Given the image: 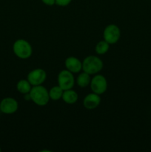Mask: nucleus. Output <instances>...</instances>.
<instances>
[{"mask_svg": "<svg viewBox=\"0 0 151 152\" xmlns=\"http://www.w3.org/2000/svg\"><path fill=\"white\" fill-rule=\"evenodd\" d=\"M30 99L33 103L38 106L43 107L48 104L50 100L49 96V91L42 85L33 86L30 91Z\"/></svg>", "mask_w": 151, "mask_h": 152, "instance_id": "nucleus-1", "label": "nucleus"}, {"mask_svg": "<svg viewBox=\"0 0 151 152\" xmlns=\"http://www.w3.org/2000/svg\"><path fill=\"white\" fill-rule=\"evenodd\" d=\"M103 61L97 56L90 55L82 61V71L90 75L97 74L103 69Z\"/></svg>", "mask_w": 151, "mask_h": 152, "instance_id": "nucleus-2", "label": "nucleus"}, {"mask_svg": "<svg viewBox=\"0 0 151 152\" xmlns=\"http://www.w3.org/2000/svg\"><path fill=\"white\" fill-rule=\"evenodd\" d=\"M13 51L19 59H28L32 56L33 47L26 39H19L13 43Z\"/></svg>", "mask_w": 151, "mask_h": 152, "instance_id": "nucleus-3", "label": "nucleus"}, {"mask_svg": "<svg viewBox=\"0 0 151 152\" xmlns=\"http://www.w3.org/2000/svg\"><path fill=\"white\" fill-rule=\"evenodd\" d=\"M90 86L92 92L102 95L107 90V80L106 77L102 74H95L93 78H91Z\"/></svg>", "mask_w": 151, "mask_h": 152, "instance_id": "nucleus-4", "label": "nucleus"}, {"mask_svg": "<svg viewBox=\"0 0 151 152\" xmlns=\"http://www.w3.org/2000/svg\"><path fill=\"white\" fill-rule=\"evenodd\" d=\"M58 86L64 91L71 89L74 87L76 80L73 73L67 69H64L59 73L57 77Z\"/></svg>", "mask_w": 151, "mask_h": 152, "instance_id": "nucleus-5", "label": "nucleus"}, {"mask_svg": "<svg viewBox=\"0 0 151 152\" xmlns=\"http://www.w3.org/2000/svg\"><path fill=\"white\" fill-rule=\"evenodd\" d=\"M121 37V30L118 25L110 24L105 27L103 31V39L110 45H114L118 42Z\"/></svg>", "mask_w": 151, "mask_h": 152, "instance_id": "nucleus-6", "label": "nucleus"}, {"mask_svg": "<svg viewBox=\"0 0 151 152\" xmlns=\"http://www.w3.org/2000/svg\"><path fill=\"white\" fill-rule=\"evenodd\" d=\"M47 72L42 68H35L30 71L27 76V80L32 86H41L47 80Z\"/></svg>", "mask_w": 151, "mask_h": 152, "instance_id": "nucleus-7", "label": "nucleus"}, {"mask_svg": "<svg viewBox=\"0 0 151 152\" xmlns=\"http://www.w3.org/2000/svg\"><path fill=\"white\" fill-rule=\"evenodd\" d=\"M19 109V102L13 97H5L0 102V111L4 114H13Z\"/></svg>", "mask_w": 151, "mask_h": 152, "instance_id": "nucleus-8", "label": "nucleus"}, {"mask_svg": "<svg viewBox=\"0 0 151 152\" xmlns=\"http://www.w3.org/2000/svg\"><path fill=\"white\" fill-rule=\"evenodd\" d=\"M101 103L100 95L96 93L88 94L83 99V105L87 110H93L99 106Z\"/></svg>", "mask_w": 151, "mask_h": 152, "instance_id": "nucleus-9", "label": "nucleus"}, {"mask_svg": "<svg viewBox=\"0 0 151 152\" xmlns=\"http://www.w3.org/2000/svg\"><path fill=\"white\" fill-rule=\"evenodd\" d=\"M65 66L67 70L73 74H78L82 71V62L75 56H68L66 58Z\"/></svg>", "mask_w": 151, "mask_h": 152, "instance_id": "nucleus-10", "label": "nucleus"}, {"mask_svg": "<svg viewBox=\"0 0 151 152\" xmlns=\"http://www.w3.org/2000/svg\"><path fill=\"white\" fill-rule=\"evenodd\" d=\"M62 99L68 105H73L78 101V95L77 92L73 88L65 90L63 92Z\"/></svg>", "mask_w": 151, "mask_h": 152, "instance_id": "nucleus-11", "label": "nucleus"}, {"mask_svg": "<svg viewBox=\"0 0 151 152\" xmlns=\"http://www.w3.org/2000/svg\"><path fill=\"white\" fill-rule=\"evenodd\" d=\"M90 81H91L90 75L84 71L78 73V75L76 79V83L77 86L81 88H85L87 86H90Z\"/></svg>", "mask_w": 151, "mask_h": 152, "instance_id": "nucleus-12", "label": "nucleus"}, {"mask_svg": "<svg viewBox=\"0 0 151 152\" xmlns=\"http://www.w3.org/2000/svg\"><path fill=\"white\" fill-rule=\"evenodd\" d=\"M32 85L28 80H20L16 83V90L22 94L30 93L32 88Z\"/></svg>", "mask_w": 151, "mask_h": 152, "instance_id": "nucleus-13", "label": "nucleus"}, {"mask_svg": "<svg viewBox=\"0 0 151 152\" xmlns=\"http://www.w3.org/2000/svg\"><path fill=\"white\" fill-rule=\"evenodd\" d=\"M64 90L59 86H55L49 90V96L53 101H58L62 99Z\"/></svg>", "mask_w": 151, "mask_h": 152, "instance_id": "nucleus-14", "label": "nucleus"}, {"mask_svg": "<svg viewBox=\"0 0 151 152\" xmlns=\"http://www.w3.org/2000/svg\"><path fill=\"white\" fill-rule=\"evenodd\" d=\"M110 45L103 39L102 41H99L96 45L95 51L98 55H104L107 53L108 50H110Z\"/></svg>", "mask_w": 151, "mask_h": 152, "instance_id": "nucleus-15", "label": "nucleus"}, {"mask_svg": "<svg viewBox=\"0 0 151 152\" xmlns=\"http://www.w3.org/2000/svg\"><path fill=\"white\" fill-rule=\"evenodd\" d=\"M72 0H56V4L59 7H66L71 3Z\"/></svg>", "mask_w": 151, "mask_h": 152, "instance_id": "nucleus-16", "label": "nucleus"}, {"mask_svg": "<svg viewBox=\"0 0 151 152\" xmlns=\"http://www.w3.org/2000/svg\"><path fill=\"white\" fill-rule=\"evenodd\" d=\"M41 1L47 6H53L56 4V0H41Z\"/></svg>", "mask_w": 151, "mask_h": 152, "instance_id": "nucleus-17", "label": "nucleus"}, {"mask_svg": "<svg viewBox=\"0 0 151 152\" xmlns=\"http://www.w3.org/2000/svg\"><path fill=\"white\" fill-rule=\"evenodd\" d=\"M24 98H25V99L26 101H31V99H30V93H28V94H24Z\"/></svg>", "mask_w": 151, "mask_h": 152, "instance_id": "nucleus-18", "label": "nucleus"}, {"mask_svg": "<svg viewBox=\"0 0 151 152\" xmlns=\"http://www.w3.org/2000/svg\"><path fill=\"white\" fill-rule=\"evenodd\" d=\"M1 151V147H0V152Z\"/></svg>", "mask_w": 151, "mask_h": 152, "instance_id": "nucleus-19", "label": "nucleus"}]
</instances>
